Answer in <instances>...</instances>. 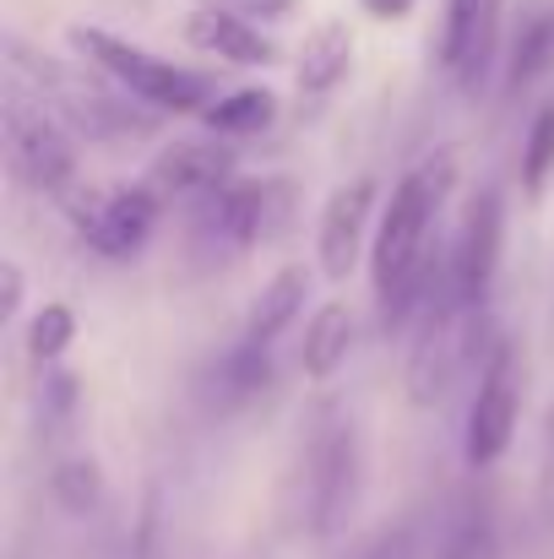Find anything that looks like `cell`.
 <instances>
[{"label": "cell", "instance_id": "cell-12", "mask_svg": "<svg viewBox=\"0 0 554 559\" xmlns=\"http://www.w3.org/2000/svg\"><path fill=\"white\" fill-rule=\"evenodd\" d=\"M375 201H380V186L369 175H359V180H349V186H338L327 195V206L316 217V266H321L327 283H343L359 266L365 239L375 234L369 228L375 223Z\"/></svg>", "mask_w": 554, "mask_h": 559}, {"label": "cell", "instance_id": "cell-13", "mask_svg": "<svg viewBox=\"0 0 554 559\" xmlns=\"http://www.w3.org/2000/svg\"><path fill=\"white\" fill-rule=\"evenodd\" d=\"M495 38H500V0H446V27H440V66L479 93V82L495 66Z\"/></svg>", "mask_w": 554, "mask_h": 559}, {"label": "cell", "instance_id": "cell-21", "mask_svg": "<svg viewBox=\"0 0 554 559\" xmlns=\"http://www.w3.org/2000/svg\"><path fill=\"white\" fill-rule=\"evenodd\" d=\"M435 559H500V533H495V516L484 506H462L457 522L446 527L440 538V555Z\"/></svg>", "mask_w": 554, "mask_h": 559}, {"label": "cell", "instance_id": "cell-4", "mask_svg": "<svg viewBox=\"0 0 554 559\" xmlns=\"http://www.w3.org/2000/svg\"><path fill=\"white\" fill-rule=\"evenodd\" d=\"M71 49L82 55L87 71H98L104 82H115L126 98H137L142 109L153 115H207L223 93H217V76L207 71H190L175 60H158L153 49L109 33V27H93V22H76L71 33Z\"/></svg>", "mask_w": 554, "mask_h": 559}, {"label": "cell", "instance_id": "cell-8", "mask_svg": "<svg viewBox=\"0 0 554 559\" xmlns=\"http://www.w3.org/2000/svg\"><path fill=\"white\" fill-rule=\"evenodd\" d=\"M517 418H522V359H517V343L495 337L468 402V424H462L468 467H495L517 440Z\"/></svg>", "mask_w": 554, "mask_h": 559}, {"label": "cell", "instance_id": "cell-16", "mask_svg": "<svg viewBox=\"0 0 554 559\" xmlns=\"http://www.w3.org/2000/svg\"><path fill=\"white\" fill-rule=\"evenodd\" d=\"M354 337H359L354 310H349L343 299H327V305L310 316V326H305V343H299V370L310 374V380H332V374L349 365Z\"/></svg>", "mask_w": 554, "mask_h": 559}, {"label": "cell", "instance_id": "cell-2", "mask_svg": "<svg viewBox=\"0 0 554 559\" xmlns=\"http://www.w3.org/2000/svg\"><path fill=\"white\" fill-rule=\"evenodd\" d=\"M0 49H5L11 82H22L38 104H49L55 120H60L71 136H87V142H98V147H126L131 136L158 131V115L142 109L137 98H126L115 82L87 76L82 66L49 60V55H38V49H33L27 38H16V33H5Z\"/></svg>", "mask_w": 554, "mask_h": 559}, {"label": "cell", "instance_id": "cell-19", "mask_svg": "<svg viewBox=\"0 0 554 559\" xmlns=\"http://www.w3.org/2000/svg\"><path fill=\"white\" fill-rule=\"evenodd\" d=\"M201 120H207V131L223 136V142L261 136V131L278 120V93H267V87H234V93H223Z\"/></svg>", "mask_w": 554, "mask_h": 559}, {"label": "cell", "instance_id": "cell-24", "mask_svg": "<svg viewBox=\"0 0 554 559\" xmlns=\"http://www.w3.org/2000/svg\"><path fill=\"white\" fill-rule=\"evenodd\" d=\"M554 175V104H544L528 126V142H522V186L528 195H544Z\"/></svg>", "mask_w": 554, "mask_h": 559}, {"label": "cell", "instance_id": "cell-17", "mask_svg": "<svg viewBox=\"0 0 554 559\" xmlns=\"http://www.w3.org/2000/svg\"><path fill=\"white\" fill-rule=\"evenodd\" d=\"M349 71H354V33H349V22H321V27L305 38V49H299L294 87H299L305 98H327Z\"/></svg>", "mask_w": 554, "mask_h": 559}, {"label": "cell", "instance_id": "cell-28", "mask_svg": "<svg viewBox=\"0 0 554 559\" xmlns=\"http://www.w3.org/2000/svg\"><path fill=\"white\" fill-rule=\"evenodd\" d=\"M375 22H402L408 11H413V0H359Z\"/></svg>", "mask_w": 554, "mask_h": 559}, {"label": "cell", "instance_id": "cell-27", "mask_svg": "<svg viewBox=\"0 0 554 559\" xmlns=\"http://www.w3.org/2000/svg\"><path fill=\"white\" fill-rule=\"evenodd\" d=\"M22 294H27L22 266L5 261V266H0V321H16V316H22Z\"/></svg>", "mask_w": 554, "mask_h": 559}, {"label": "cell", "instance_id": "cell-9", "mask_svg": "<svg viewBox=\"0 0 554 559\" xmlns=\"http://www.w3.org/2000/svg\"><path fill=\"white\" fill-rule=\"evenodd\" d=\"M158 212H164V201L148 186H120V190L82 186L66 201V217H71L76 239H82L87 250H98L104 261H131V255L153 239Z\"/></svg>", "mask_w": 554, "mask_h": 559}, {"label": "cell", "instance_id": "cell-7", "mask_svg": "<svg viewBox=\"0 0 554 559\" xmlns=\"http://www.w3.org/2000/svg\"><path fill=\"white\" fill-rule=\"evenodd\" d=\"M359 500V435L354 418L327 413L310 429V456H305V522L316 538H332Z\"/></svg>", "mask_w": 554, "mask_h": 559}, {"label": "cell", "instance_id": "cell-25", "mask_svg": "<svg viewBox=\"0 0 554 559\" xmlns=\"http://www.w3.org/2000/svg\"><path fill=\"white\" fill-rule=\"evenodd\" d=\"M196 11H223L239 22H283L294 11V0H190Z\"/></svg>", "mask_w": 554, "mask_h": 559}, {"label": "cell", "instance_id": "cell-23", "mask_svg": "<svg viewBox=\"0 0 554 559\" xmlns=\"http://www.w3.org/2000/svg\"><path fill=\"white\" fill-rule=\"evenodd\" d=\"M554 66V16H533L511 49V71H506V87H533L544 71Z\"/></svg>", "mask_w": 554, "mask_h": 559}, {"label": "cell", "instance_id": "cell-1", "mask_svg": "<svg viewBox=\"0 0 554 559\" xmlns=\"http://www.w3.org/2000/svg\"><path fill=\"white\" fill-rule=\"evenodd\" d=\"M457 186V158L451 153H429L424 164H413L380 223H375V239H369V288H375V310H380V326H413V316L424 310L429 288H435V272H440V250H435V223L451 201Z\"/></svg>", "mask_w": 554, "mask_h": 559}, {"label": "cell", "instance_id": "cell-20", "mask_svg": "<svg viewBox=\"0 0 554 559\" xmlns=\"http://www.w3.org/2000/svg\"><path fill=\"white\" fill-rule=\"evenodd\" d=\"M49 495H55V506H60L66 516H93V511L104 506V473H98V462L66 456V462L49 473Z\"/></svg>", "mask_w": 554, "mask_h": 559}, {"label": "cell", "instance_id": "cell-18", "mask_svg": "<svg viewBox=\"0 0 554 559\" xmlns=\"http://www.w3.org/2000/svg\"><path fill=\"white\" fill-rule=\"evenodd\" d=\"M305 299H310V272H305V266H283V272H272V277L261 283V294L250 299L245 337L272 348V343L294 326V316L305 310Z\"/></svg>", "mask_w": 554, "mask_h": 559}, {"label": "cell", "instance_id": "cell-10", "mask_svg": "<svg viewBox=\"0 0 554 559\" xmlns=\"http://www.w3.org/2000/svg\"><path fill=\"white\" fill-rule=\"evenodd\" d=\"M500 250H506V201L495 186H479L468 195L462 217H457V245L446 255V277H451V294L468 305V310H484L490 299V283L500 272Z\"/></svg>", "mask_w": 554, "mask_h": 559}, {"label": "cell", "instance_id": "cell-5", "mask_svg": "<svg viewBox=\"0 0 554 559\" xmlns=\"http://www.w3.org/2000/svg\"><path fill=\"white\" fill-rule=\"evenodd\" d=\"M0 147H5L11 180L22 190L49 195L60 206L82 190V164H76L71 131L22 82H5V98H0Z\"/></svg>", "mask_w": 554, "mask_h": 559}, {"label": "cell", "instance_id": "cell-3", "mask_svg": "<svg viewBox=\"0 0 554 559\" xmlns=\"http://www.w3.org/2000/svg\"><path fill=\"white\" fill-rule=\"evenodd\" d=\"M408 365H402V385H408V402L413 407H440L457 380L484 365L495 343H484V310H468L457 294H451V277H446V261L435 272V288L424 299V310L413 316L408 326Z\"/></svg>", "mask_w": 554, "mask_h": 559}, {"label": "cell", "instance_id": "cell-26", "mask_svg": "<svg viewBox=\"0 0 554 559\" xmlns=\"http://www.w3.org/2000/svg\"><path fill=\"white\" fill-rule=\"evenodd\" d=\"M359 559H419V538H413L408 527H391V533H380Z\"/></svg>", "mask_w": 554, "mask_h": 559}, {"label": "cell", "instance_id": "cell-22", "mask_svg": "<svg viewBox=\"0 0 554 559\" xmlns=\"http://www.w3.org/2000/svg\"><path fill=\"white\" fill-rule=\"evenodd\" d=\"M71 343H76V310L60 305V299H55V305H38L33 321H27V354H33L44 370H55Z\"/></svg>", "mask_w": 554, "mask_h": 559}, {"label": "cell", "instance_id": "cell-6", "mask_svg": "<svg viewBox=\"0 0 554 559\" xmlns=\"http://www.w3.org/2000/svg\"><path fill=\"white\" fill-rule=\"evenodd\" d=\"M294 190L288 180H228L196 201V245L207 255H239L261 239H272L288 223Z\"/></svg>", "mask_w": 554, "mask_h": 559}, {"label": "cell", "instance_id": "cell-14", "mask_svg": "<svg viewBox=\"0 0 554 559\" xmlns=\"http://www.w3.org/2000/svg\"><path fill=\"white\" fill-rule=\"evenodd\" d=\"M180 38L190 49L223 60V66H278V44L256 27V22H239V16H223V11H196L180 22Z\"/></svg>", "mask_w": 554, "mask_h": 559}, {"label": "cell", "instance_id": "cell-15", "mask_svg": "<svg viewBox=\"0 0 554 559\" xmlns=\"http://www.w3.org/2000/svg\"><path fill=\"white\" fill-rule=\"evenodd\" d=\"M267 385H272V348H267V343L239 337V343H234L212 370H207V402L228 413V407L256 402Z\"/></svg>", "mask_w": 554, "mask_h": 559}, {"label": "cell", "instance_id": "cell-11", "mask_svg": "<svg viewBox=\"0 0 554 559\" xmlns=\"http://www.w3.org/2000/svg\"><path fill=\"white\" fill-rule=\"evenodd\" d=\"M234 164H239L234 142H223V136H185V142L158 147V158L148 164L142 186L153 190L158 201H207L212 190L239 180Z\"/></svg>", "mask_w": 554, "mask_h": 559}]
</instances>
